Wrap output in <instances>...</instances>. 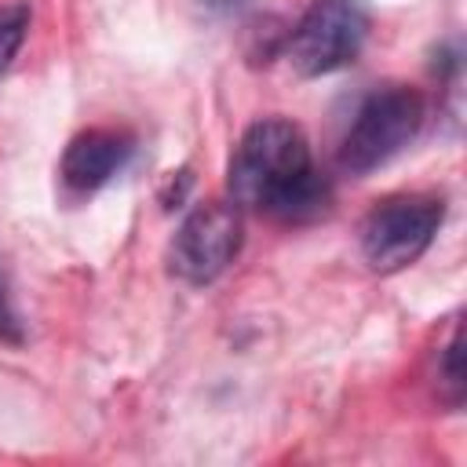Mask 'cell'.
I'll return each instance as SVG.
<instances>
[{"label":"cell","instance_id":"obj_3","mask_svg":"<svg viewBox=\"0 0 467 467\" xmlns=\"http://www.w3.org/2000/svg\"><path fill=\"white\" fill-rule=\"evenodd\" d=\"M441 219H445L441 197H427V193L387 197L368 212L361 226V252L368 266L379 274H394L416 263L434 241Z\"/></svg>","mask_w":467,"mask_h":467},{"label":"cell","instance_id":"obj_1","mask_svg":"<svg viewBox=\"0 0 467 467\" xmlns=\"http://www.w3.org/2000/svg\"><path fill=\"white\" fill-rule=\"evenodd\" d=\"M226 186L234 204L292 223L310 219L328 204V182L314 171L303 131L281 117L255 120L241 135L230 157Z\"/></svg>","mask_w":467,"mask_h":467},{"label":"cell","instance_id":"obj_7","mask_svg":"<svg viewBox=\"0 0 467 467\" xmlns=\"http://www.w3.org/2000/svg\"><path fill=\"white\" fill-rule=\"evenodd\" d=\"M26 29H29V7H26V4L0 7V77H4V69L11 66L15 51L22 47Z\"/></svg>","mask_w":467,"mask_h":467},{"label":"cell","instance_id":"obj_6","mask_svg":"<svg viewBox=\"0 0 467 467\" xmlns=\"http://www.w3.org/2000/svg\"><path fill=\"white\" fill-rule=\"evenodd\" d=\"M131 150H135L131 135H124V131H109V128L80 131L62 153V164H58L62 186L77 197L95 193L128 164Z\"/></svg>","mask_w":467,"mask_h":467},{"label":"cell","instance_id":"obj_9","mask_svg":"<svg viewBox=\"0 0 467 467\" xmlns=\"http://www.w3.org/2000/svg\"><path fill=\"white\" fill-rule=\"evenodd\" d=\"M0 339L4 343H22V321L11 306V296H7V285L0 277Z\"/></svg>","mask_w":467,"mask_h":467},{"label":"cell","instance_id":"obj_5","mask_svg":"<svg viewBox=\"0 0 467 467\" xmlns=\"http://www.w3.org/2000/svg\"><path fill=\"white\" fill-rule=\"evenodd\" d=\"M237 248H241L237 208L226 201H208V204H197L182 219L168 248V266L186 285H208L234 263Z\"/></svg>","mask_w":467,"mask_h":467},{"label":"cell","instance_id":"obj_8","mask_svg":"<svg viewBox=\"0 0 467 467\" xmlns=\"http://www.w3.org/2000/svg\"><path fill=\"white\" fill-rule=\"evenodd\" d=\"M445 387L452 390V401H460L463 394V368H460V328L452 332L449 347H445Z\"/></svg>","mask_w":467,"mask_h":467},{"label":"cell","instance_id":"obj_2","mask_svg":"<svg viewBox=\"0 0 467 467\" xmlns=\"http://www.w3.org/2000/svg\"><path fill=\"white\" fill-rule=\"evenodd\" d=\"M423 124V99L412 88L387 84L376 88L354 113L343 142H339V164L354 175H365L379 164H387L394 153H401Z\"/></svg>","mask_w":467,"mask_h":467},{"label":"cell","instance_id":"obj_4","mask_svg":"<svg viewBox=\"0 0 467 467\" xmlns=\"http://www.w3.org/2000/svg\"><path fill=\"white\" fill-rule=\"evenodd\" d=\"M368 33L361 0H314L288 36V62L303 77L343 69L358 58Z\"/></svg>","mask_w":467,"mask_h":467}]
</instances>
